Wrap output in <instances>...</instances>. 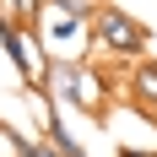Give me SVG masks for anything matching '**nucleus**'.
Instances as JSON below:
<instances>
[{
  "label": "nucleus",
  "mask_w": 157,
  "mask_h": 157,
  "mask_svg": "<svg viewBox=\"0 0 157 157\" xmlns=\"http://www.w3.org/2000/svg\"><path fill=\"white\" fill-rule=\"evenodd\" d=\"M87 44H92L87 54H103V60H141L146 44H152V27L125 6L98 0L92 16H87Z\"/></svg>",
  "instance_id": "1"
},
{
  "label": "nucleus",
  "mask_w": 157,
  "mask_h": 157,
  "mask_svg": "<svg viewBox=\"0 0 157 157\" xmlns=\"http://www.w3.org/2000/svg\"><path fill=\"white\" fill-rule=\"evenodd\" d=\"M44 92L65 98L71 109L92 114V119H103L109 114V81H103V71L92 65V54H65V60H49V87Z\"/></svg>",
  "instance_id": "2"
},
{
  "label": "nucleus",
  "mask_w": 157,
  "mask_h": 157,
  "mask_svg": "<svg viewBox=\"0 0 157 157\" xmlns=\"http://www.w3.org/2000/svg\"><path fill=\"white\" fill-rule=\"evenodd\" d=\"M0 49H6V60H11L16 81H22L27 92H44V87H49V49L38 44V33H33V22H16V16H0Z\"/></svg>",
  "instance_id": "3"
},
{
  "label": "nucleus",
  "mask_w": 157,
  "mask_h": 157,
  "mask_svg": "<svg viewBox=\"0 0 157 157\" xmlns=\"http://www.w3.org/2000/svg\"><path fill=\"white\" fill-rule=\"evenodd\" d=\"M130 103L136 114H152L157 109V60H130Z\"/></svg>",
  "instance_id": "4"
},
{
  "label": "nucleus",
  "mask_w": 157,
  "mask_h": 157,
  "mask_svg": "<svg viewBox=\"0 0 157 157\" xmlns=\"http://www.w3.org/2000/svg\"><path fill=\"white\" fill-rule=\"evenodd\" d=\"M6 11H11L16 22H33V16L44 11V0H11V6H6Z\"/></svg>",
  "instance_id": "5"
},
{
  "label": "nucleus",
  "mask_w": 157,
  "mask_h": 157,
  "mask_svg": "<svg viewBox=\"0 0 157 157\" xmlns=\"http://www.w3.org/2000/svg\"><path fill=\"white\" fill-rule=\"evenodd\" d=\"M114 157H157V146H136V141H119Z\"/></svg>",
  "instance_id": "6"
}]
</instances>
